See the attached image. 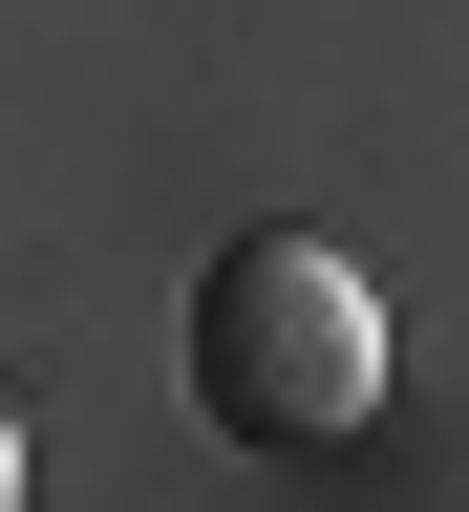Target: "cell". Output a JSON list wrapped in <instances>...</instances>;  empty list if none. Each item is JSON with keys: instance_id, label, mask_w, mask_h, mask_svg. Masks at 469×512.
Returning a JSON list of instances; mask_svg holds the SVG:
<instances>
[{"instance_id": "7a4b0ae2", "label": "cell", "mask_w": 469, "mask_h": 512, "mask_svg": "<svg viewBox=\"0 0 469 512\" xmlns=\"http://www.w3.org/2000/svg\"><path fill=\"white\" fill-rule=\"evenodd\" d=\"M0 512H22V427H0Z\"/></svg>"}, {"instance_id": "6da1fadb", "label": "cell", "mask_w": 469, "mask_h": 512, "mask_svg": "<svg viewBox=\"0 0 469 512\" xmlns=\"http://www.w3.org/2000/svg\"><path fill=\"white\" fill-rule=\"evenodd\" d=\"M192 406L235 448H363L384 299L342 278V235H214V278H192Z\"/></svg>"}]
</instances>
